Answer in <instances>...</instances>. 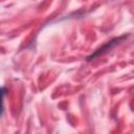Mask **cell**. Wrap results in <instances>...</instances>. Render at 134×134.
Here are the masks:
<instances>
[{"label":"cell","mask_w":134,"mask_h":134,"mask_svg":"<svg viewBox=\"0 0 134 134\" xmlns=\"http://www.w3.org/2000/svg\"><path fill=\"white\" fill-rule=\"evenodd\" d=\"M122 38H125V37H121V38H117V39H114L113 41H110L109 43H107V45H106V46H104V47H102V48H100V49H99L98 51H96V52H95V53H93V54H92L91 57H89V58H88V60H91L92 58H94V57H96V55H98L99 53H103V52H104V51H105L106 49L108 50V49H110V48H112V47H113V46H114V45H115L116 43H118V41H120V40H121Z\"/></svg>","instance_id":"obj_1"}]
</instances>
